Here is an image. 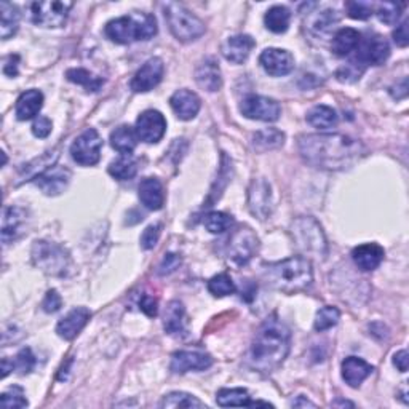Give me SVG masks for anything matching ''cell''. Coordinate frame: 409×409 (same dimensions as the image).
I'll list each match as a JSON object with an SVG mask.
<instances>
[{"label": "cell", "instance_id": "f1b7e54d", "mask_svg": "<svg viewBox=\"0 0 409 409\" xmlns=\"http://www.w3.org/2000/svg\"><path fill=\"white\" fill-rule=\"evenodd\" d=\"M138 139L136 129L128 125H122L110 133V146L117 152H120L122 156H129L134 151L136 144H138Z\"/></svg>", "mask_w": 409, "mask_h": 409}, {"label": "cell", "instance_id": "44dd1931", "mask_svg": "<svg viewBox=\"0 0 409 409\" xmlns=\"http://www.w3.org/2000/svg\"><path fill=\"white\" fill-rule=\"evenodd\" d=\"M195 80L198 86H202L203 90H207L209 93L218 91L222 85L221 79V71L219 64L216 58L208 57L204 58L200 64H198L195 71Z\"/></svg>", "mask_w": 409, "mask_h": 409}, {"label": "cell", "instance_id": "6f0895ef", "mask_svg": "<svg viewBox=\"0 0 409 409\" xmlns=\"http://www.w3.org/2000/svg\"><path fill=\"white\" fill-rule=\"evenodd\" d=\"M13 368H15L13 362H10L8 358H4L2 360V377H7L10 371H13Z\"/></svg>", "mask_w": 409, "mask_h": 409}, {"label": "cell", "instance_id": "ab89813d", "mask_svg": "<svg viewBox=\"0 0 409 409\" xmlns=\"http://www.w3.org/2000/svg\"><path fill=\"white\" fill-rule=\"evenodd\" d=\"M232 216H229L222 212H212L203 218V224L212 234H222L231 229L232 226Z\"/></svg>", "mask_w": 409, "mask_h": 409}, {"label": "cell", "instance_id": "7c38bea8", "mask_svg": "<svg viewBox=\"0 0 409 409\" xmlns=\"http://www.w3.org/2000/svg\"><path fill=\"white\" fill-rule=\"evenodd\" d=\"M357 48V61L363 66H381L386 63L390 57L388 43L379 34H369L364 37V39H360V43H358Z\"/></svg>", "mask_w": 409, "mask_h": 409}, {"label": "cell", "instance_id": "c3c4849f", "mask_svg": "<svg viewBox=\"0 0 409 409\" xmlns=\"http://www.w3.org/2000/svg\"><path fill=\"white\" fill-rule=\"evenodd\" d=\"M160 229H162L160 224H152L146 227V231L141 235V246L144 248V250H152V248L157 245L160 238Z\"/></svg>", "mask_w": 409, "mask_h": 409}, {"label": "cell", "instance_id": "6da1fadb", "mask_svg": "<svg viewBox=\"0 0 409 409\" xmlns=\"http://www.w3.org/2000/svg\"><path fill=\"white\" fill-rule=\"evenodd\" d=\"M304 162L320 170L339 171L350 168L364 156L360 141L345 134H304L297 142Z\"/></svg>", "mask_w": 409, "mask_h": 409}, {"label": "cell", "instance_id": "f5cc1de1", "mask_svg": "<svg viewBox=\"0 0 409 409\" xmlns=\"http://www.w3.org/2000/svg\"><path fill=\"white\" fill-rule=\"evenodd\" d=\"M139 307H141V311L144 312L146 315H149V317H156L157 315V311H159V302L156 297H152V296H149V294H144L141 297V301H139Z\"/></svg>", "mask_w": 409, "mask_h": 409}, {"label": "cell", "instance_id": "74e56055", "mask_svg": "<svg viewBox=\"0 0 409 409\" xmlns=\"http://www.w3.org/2000/svg\"><path fill=\"white\" fill-rule=\"evenodd\" d=\"M162 408H207L203 401H200L197 396L185 393V392H171L163 396V400L160 401Z\"/></svg>", "mask_w": 409, "mask_h": 409}, {"label": "cell", "instance_id": "1f68e13d", "mask_svg": "<svg viewBox=\"0 0 409 409\" xmlns=\"http://www.w3.org/2000/svg\"><path fill=\"white\" fill-rule=\"evenodd\" d=\"M184 325H185V311L183 302L171 301L168 306H166L163 317L165 331L168 334H179L184 331Z\"/></svg>", "mask_w": 409, "mask_h": 409}, {"label": "cell", "instance_id": "4fadbf2b", "mask_svg": "<svg viewBox=\"0 0 409 409\" xmlns=\"http://www.w3.org/2000/svg\"><path fill=\"white\" fill-rule=\"evenodd\" d=\"M248 207H250L251 214L263 221L272 214V208H274L272 189L264 178L253 179L250 189H248Z\"/></svg>", "mask_w": 409, "mask_h": 409}, {"label": "cell", "instance_id": "680465c9", "mask_svg": "<svg viewBox=\"0 0 409 409\" xmlns=\"http://www.w3.org/2000/svg\"><path fill=\"white\" fill-rule=\"evenodd\" d=\"M291 406H294V408H302V406H304V408H307V406L315 408L317 405H315V403H312V401H309V400H304L302 396H299V398L291 403Z\"/></svg>", "mask_w": 409, "mask_h": 409}, {"label": "cell", "instance_id": "b9f144b4", "mask_svg": "<svg viewBox=\"0 0 409 409\" xmlns=\"http://www.w3.org/2000/svg\"><path fill=\"white\" fill-rule=\"evenodd\" d=\"M208 291L216 297H224L234 294L237 288H235V283L231 277L227 274H219L208 282Z\"/></svg>", "mask_w": 409, "mask_h": 409}, {"label": "cell", "instance_id": "8d00e7d4", "mask_svg": "<svg viewBox=\"0 0 409 409\" xmlns=\"http://www.w3.org/2000/svg\"><path fill=\"white\" fill-rule=\"evenodd\" d=\"M216 401L222 408L250 406V393L245 388H221L216 395Z\"/></svg>", "mask_w": 409, "mask_h": 409}, {"label": "cell", "instance_id": "9c48e42d", "mask_svg": "<svg viewBox=\"0 0 409 409\" xmlns=\"http://www.w3.org/2000/svg\"><path fill=\"white\" fill-rule=\"evenodd\" d=\"M259 250V238L250 227H238L229 238V259L237 265H246L256 256Z\"/></svg>", "mask_w": 409, "mask_h": 409}, {"label": "cell", "instance_id": "d590c367", "mask_svg": "<svg viewBox=\"0 0 409 409\" xmlns=\"http://www.w3.org/2000/svg\"><path fill=\"white\" fill-rule=\"evenodd\" d=\"M138 173V162L132 156H122L109 165V175L117 181H128Z\"/></svg>", "mask_w": 409, "mask_h": 409}, {"label": "cell", "instance_id": "8992f818", "mask_svg": "<svg viewBox=\"0 0 409 409\" xmlns=\"http://www.w3.org/2000/svg\"><path fill=\"white\" fill-rule=\"evenodd\" d=\"M165 18L168 21L170 30L178 40L194 42L204 34V23L197 18L192 11L179 4H165L163 5Z\"/></svg>", "mask_w": 409, "mask_h": 409}, {"label": "cell", "instance_id": "816d5d0a", "mask_svg": "<svg viewBox=\"0 0 409 409\" xmlns=\"http://www.w3.org/2000/svg\"><path fill=\"white\" fill-rule=\"evenodd\" d=\"M179 264H181V259H179L178 254H166V256L163 258L162 264H160V267H159V274L160 275H168L179 267Z\"/></svg>", "mask_w": 409, "mask_h": 409}, {"label": "cell", "instance_id": "836d02e7", "mask_svg": "<svg viewBox=\"0 0 409 409\" xmlns=\"http://www.w3.org/2000/svg\"><path fill=\"white\" fill-rule=\"evenodd\" d=\"M291 21V13L287 7H282V5H275L267 10V13L264 16L265 28L275 34H283L287 33L289 28Z\"/></svg>", "mask_w": 409, "mask_h": 409}, {"label": "cell", "instance_id": "bcb514c9", "mask_svg": "<svg viewBox=\"0 0 409 409\" xmlns=\"http://www.w3.org/2000/svg\"><path fill=\"white\" fill-rule=\"evenodd\" d=\"M345 10H347V15L353 20H368V18L373 15L374 7L368 2H347L345 4Z\"/></svg>", "mask_w": 409, "mask_h": 409}, {"label": "cell", "instance_id": "f6af8a7d", "mask_svg": "<svg viewBox=\"0 0 409 409\" xmlns=\"http://www.w3.org/2000/svg\"><path fill=\"white\" fill-rule=\"evenodd\" d=\"M363 71H364V66L362 63L357 64V61H350V63H347L345 66L339 67V71L336 72V77L339 82H342V83H353L360 79Z\"/></svg>", "mask_w": 409, "mask_h": 409}, {"label": "cell", "instance_id": "f546056e", "mask_svg": "<svg viewBox=\"0 0 409 409\" xmlns=\"http://www.w3.org/2000/svg\"><path fill=\"white\" fill-rule=\"evenodd\" d=\"M284 144V133L277 128H265L259 129L253 136V147L258 152H267L274 149L282 147Z\"/></svg>", "mask_w": 409, "mask_h": 409}, {"label": "cell", "instance_id": "e575fe53", "mask_svg": "<svg viewBox=\"0 0 409 409\" xmlns=\"http://www.w3.org/2000/svg\"><path fill=\"white\" fill-rule=\"evenodd\" d=\"M307 122L311 123L313 128L328 129L336 127L338 114L336 110L330 106H315L307 114Z\"/></svg>", "mask_w": 409, "mask_h": 409}, {"label": "cell", "instance_id": "4316f807", "mask_svg": "<svg viewBox=\"0 0 409 409\" xmlns=\"http://www.w3.org/2000/svg\"><path fill=\"white\" fill-rule=\"evenodd\" d=\"M43 106V95L39 90H28L18 98L15 114L18 120H30L34 117L39 115L40 109Z\"/></svg>", "mask_w": 409, "mask_h": 409}, {"label": "cell", "instance_id": "484cf974", "mask_svg": "<svg viewBox=\"0 0 409 409\" xmlns=\"http://www.w3.org/2000/svg\"><path fill=\"white\" fill-rule=\"evenodd\" d=\"M339 20L340 18L336 10H323L309 18L307 28L312 35L320 37V39H328L336 29Z\"/></svg>", "mask_w": 409, "mask_h": 409}, {"label": "cell", "instance_id": "d6a6232c", "mask_svg": "<svg viewBox=\"0 0 409 409\" xmlns=\"http://www.w3.org/2000/svg\"><path fill=\"white\" fill-rule=\"evenodd\" d=\"M24 222V212L21 208L10 207L5 209L2 219V240L4 243H8L10 240H15L16 234L20 232V227Z\"/></svg>", "mask_w": 409, "mask_h": 409}, {"label": "cell", "instance_id": "4dcf8cb0", "mask_svg": "<svg viewBox=\"0 0 409 409\" xmlns=\"http://www.w3.org/2000/svg\"><path fill=\"white\" fill-rule=\"evenodd\" d=\"M0 13H2V21H0V35H2L4 40H7L11 35L16 34L18 26H20L21 13L16 5L10 2L0 4Z\"/></svg>", "mask_w": 409, "mask_h": 409}, {"label": "cell", "instance_id": "5b68a950", "mask_svg": "<svg viewBox=\"0 0 409 409\" xmlns=\"http://www.w3.org/2000/svg\"><path fill=\"white\" fill-rule=\"evenodd\" d=\"M291 235L297 250L304 254H312L318 259H325L328 254V243L323 231L313 218H299L291 226Z\"/></svg>", "mask_w": 409, "mask_h": 409}, {"label": "cell", "instance_id": "d6986e66", "mask_svg": "<svg viewBox=\"0 0 409 409\" xmlns=\"http://www.w3.org/2000/svg\"><path fill=\"white\" fill-rule=\"evenodd\" d=\"M170 106L178 119L192 120L202 108V101L194 91L179 90L170 99Z\"/></svg>", "mask_w": 409, "mask_h": 409}, {"label": "cell", "instance_id": "83f0119b", "mask_svg": "<svg viewBox=\"0 0 409 409\" xmlns=\"http://www.w3.org/2000/svg\"><path fill=\"white\" fill-rule=\"evenodd\" d=\"M358 43H360V34H358V30L353 28H342L334 34L331 48L336 57L344 58L349 57L353 50H357Z\"/></svg>", "mask_w": 409, "mask_h": 409}, {"label": "cell", "instance_id": "91938a15", "mask_svg": "<svg viewBox=\"0 0 409 409\" xmlns=\"http://www.w3.org/2000/svg\"><path fill=\"white\" fill-rule=\"evenodd\" d=\"M333 406H353V403H349V401H336V403H333Z\"/></svg>", "mask_w": 409, "mask_h": 409}, {"label": "cell", "instance_id": "ee69618b", "mask_svg": "<svg viewBox=\"0 0 409 409\" xmlns=\"http://www.w3.org/2000/svg\"><path fill=\"white\" fill-rule=\"evenodd\" d=\"M0 406L5 409L11 408H26L28 400L21 387H11L7 392H4L0 396Z\"/></svg>", "mask_w": 409, "mask_h": 409}, {"label": "cell", "instance_id": "603a6c76", "mask_svg": "<svg viewBox=\"0 0 409 409\" xmlns=\"http://www.w3.org/2000/svg\"><path fill=\"white\" fill-rule=\"evenodd\" d=\"M254 47V40L253 37L246 35V34H240V35H234L231 39H227L222 45V54L227 61L235 64H241L246 58L250 57L251 50Z\"/></svg>", "mask_w": 409, "mask_h": 409}, {"label": "cell", "instance_id": "8fae6325", "mask_svg": "<svg viewBox=\"0 0 409 409\" xmlns=\"http://www.w3.org/2000/svg\"><path fill=\"white\" fill-rule=\"evenodd\" d=\"M240 110L246 119L259 122H275L278 120V117H280L282 113L280 104H278L275 99L258 95L245 98L243 101H241Z\"/></svg>", "mask_w": 409, "mask_h": 409}, {"label": "cell", "instance_id": "277c9868", "mask_svg": "<svg viewBox=\"0 0 409 409\" xmlns=\"http://www.w3.org/2000/svg\"><path fill=\"white\" fill-rule=\"evenodd\" d=\"M104 33L113 42L127 45L132 42L152 39L157 34V21L149 13H133L109 21Z\"/></svg>", "mask_w": 409, "mask_h": 409}, {"label": "cell", "instance_id": "cb8c5ba5", "mask_svg": "<svg viewBox=\"0 0 409 409\" xmlns=\"http://www.w3.org/2000/svg\"><path fill=\"white\" fill-rule=\"evenodd\" d=\"M139 200L151 212L162 209L165 203L163 185L157 178H146L139 184Z\"/></svg>", "mask_w": 409, "mask_h": 409}, {"label": "cell", "instance_id": "f907efd6", "mask_svg": "<svg viewBox=\"0 0 409 409\" xmlns=\"http://www.w3.org/2000/svg\"><path fill=\"white\" fill-rule=\"evenodd\" d=\"M52 120L45 115H39L33 123V133L37 138H47V136L52 133Z\"/></svg>", "mask_w": 409, "mask_h": 409}, {"label": "cell", "instance_id": "7bdbcfd3", "mask_svg": "<svg viewBox=\"0 0 409 409\" xmlns=\"http://www.w3.org/2000/svg\"><path fill=\"white\" fill-rule=\"evenodd\" d=\"M406 7V4H395V2H384L377 5L376 15L382 23L386 24H395L401 16L403 8Z\"/></svg>", "mask_w": 409, "mask_h": 409}, {"label": "cell", "instance_id": "db71d44e", "mask_svg": "<svg viewBox=\"0 0 409 409\" xmlns=\"http://www.w3.org/2000/svg\"><path fill=\"white\" fill-rule=\"evenodd\" d=\"M393 40L398 47H408L409 43V33H408V20L403 21L400 26H396L395 33H393Z\"/></svg>", "mask_w": 409, "mask_h": 409}, {"label": "cell", "instance_id": "681fc988", "mask_svg": "<svg viewBox=\"0 0 409 409\" xmlns=\"http://www.w3.org/2000/svg\"><path fill=\"white\" fill-rule=\"evenodd\" d=\"M61 306H63V299H61L58 291L50 289L45 296V299H43V302H42L43 311H45L47 313H54V312L59 311Z\"/></svg>", "mask_w": 409, "mask_h": 409}, {"label": "cell", "instance_id": "2e32d148", "mask_svg": "<svg viewBox=\"0 0 409 409\" xmlns=\"http://www.w3.org/2000/svg\"><path fill=\"white\" fill-rule=\"evenodd\" d=\"M259 63L272 77L287 76L294 69L293 54L282 48H265L259 57Z\"/></svg>", "mask_w": 409, "mask_h": 409}, {"label": "cell", "instance_id": "9f6ffc18", "mask_svg": "<svg viewBox=\"0 0 409 409\" xmlns=\"http://www.w3.org/2000/svg\"><path fill=\"white\" fill-rule=\"evenodd\" d=\"M408 362H409V358H408L406 350H400V352L395 353L393 364L401 371V373H406L408 371Z\"/></svg>", "mask_w": 409, "mask_h": 409}, {"label": "cell", "instance_id": "ffe728a7", "mask_svg": "<svg viewBox=\"0 0 409 409\" xmlns=\"http://www.w3.org/2000/svg\"><path fill=\"white\" fill-rule=\"evenodd\" d=\"M384 248L377 243H364L352 251V259L355 265L363 272L377 269L384 261Z\"/></svg>", "mask_w": 409, "mask_h": 409}, {"label": "cell", "instance_id": "e0dca14e", "mask_svg": "<svg viewBox=\"0 0 409 409\" xmlns=\"http://www.w3.org/2000/svg\"><path fill=\"white\" fill-rule=\"evenodd\" d=\"M213 364V358L204 352L183 350L176 352L171 358L170 368L175 374H184L189 371H204Z\"/></svg>", "mask_w": 409, "mask_h": 409}, {"label": "cell", "instance_id": "ac0fdd59", "mask_svg": "<svg viewBox=\"0 0 409 409\" xmlns=\"http://www.w3.org/2000/svg\"><path fill=\"white\" fill-rule=\"evenodd\" d=\"M71 181V171L63 166H50L47 171H42L35 178V184L47 195H58L64 192Z\"/></svg>", "mask_w": 409, "mask_h": 409}, {"label": "cell", "instance_id": "f35d334b", "mask_svg": "<svg viewBox=\"0 0 409 409\" xmlns=\"http://www.w3.org/2000/svg\"><path fill=\"white\" fill-rule=\"evenodd\" d=\"M66 77H67V80H71L72 83L85 86L86 91H98L104 83V80L101 77H96L95 74H91L90 71H86V69H80V67L79 69L67 71Z\"/></svg>", "mask_w": 409, "mask_h": 409}, {"label": "cell", "instance_id": "52a82bcc", "mask_svg": "<svg viewBox=\"0 0 409 409\" xmlns=\"http://www.w3.org/2000/svg\"><path fill=\"white\" fill-rule=\"evenodd\" d=\"M33 261L48 275H64L69 269L71 259L63 246L40 240L34 243Z\"/></svg>", "mask_w": 409, "mask_h": 409}, {"label": "cell", "instance_id": "ba28073f", "mask_svg": "<svg viewBox=\"0 0 409 409\" xmlns=\"http://www.w3.org/2000/svg\"><path fill=\"white\" fill-rule=\"evenodd\" d=\"M72 2L50 0V2H33L28 5L30 21L42 28H61L67 21Z\"/></svg>", "mask_w": 409, "mask_h": 409}, {"label": "cell", "instance_id": "11a10c76", "mask_svg": "<svg viewBox=\"0 0 409 409\" xmlns=\"http://www.w3.org/2000/svg\"><path fill=\"white\" fill-rule=\"evenodd\" d=\"M18 63H20V58L16 54H11L7 58L4 64V74L8 77H16L18 76Z\"/></svg>", "mask_w": 409, "mask_h": 409}, {"label": "cell", "instance_id": "7dc6e473", "mask_svg": "<svg viewBox=\"0 0 409 409\" xmlns=\"http://www.w3.org/2000/svg\"><path fill=\"white\" fill-rule=\"evenodd\" d=\"M15 369L20 371L21 374H29L35 367V357L30 349H23L15 358Z\"/></svg>", "mask_w": 409, "mask_h": 409}, {"label": "cell", "instance_id": "7402d4cb", "mask_svg": "<svg viewBox=\"0 0 409 409\" xmlns=\"http://www.w3.org/2000/svg\"><path fill=\"white\" fill-rule=\"evenodd\" d=\"M91 313L86 307H77L71 311L66 317L59 321L57 326V333L59 338L66 340H72L77 334L83 330L86 321L90 320Z\"/></svg>", "mask_w": 409, "mask_h": 409}, {"label": "cell", "instance_id": "7a4b0ae2", "mask_svg": "<svg viewBox=\"0 0 409 409\" xmlns=\"http://www.w3.org/2000/svg\"><path fill=\"white\" fill-rule=\"evenodd\" d=\"M291 333L287 325L272 317L259 326L250 349V367L259 373H272L288 357Z\"/></svg>", "mask_w": 409, "mask_h": 409}, {"label": "cell", "instance_id": "d4e9b609", "mask_svg": "<svg viewBox=\"0 0 409 409\" xmlns=\"http://www.w3.org/2000/svg\"><path fill=\"white\" fill-rule=\"evenodd\" d=\"M373 371L374 368L369 363L362 360V358L349 357L342 362V379L353 388L360 387L363 381L368 379Z\"/></svg>", "mask_w": 409, "mask_h": 409}, {"label": "cell", "instance_id": "3957f363", "mask_svg": "<svg viewBox=\"0 0 409 409\" xmlns=\"http://www.w3.org/2000/svg\"><path fill=\"white\" fill-rule=\"evenodd\" d=\"M264 278L283 293H296L311 287L313 282L312 263L307 258L294 256L264 267Z\"/></svg>", "mask_w": 409, "mask_h": 409}, {"label": "cell", "instance_id": "30bf717a", "mask_svg": "<svg viewBox=\"0 0 409 409\" xmlns=\"http://www.w3.org/2000/svg\"><path fill=\"white\" fill-rule=\"evenodd\" d=\"M101 147L103 139L98 134L96 129L88 128L72 142L71 156L74 162H77L82 166H93L101 159Z\"/></svg>", "mask_w": 409, "mask_h": 409}, {"label": "cell", "instance_id": "60d3db41", "mask_svg": "<svg viewBox=\"0 0 409 409\" xmlns=\"http://www.w3.org/2000/svg\"><path fill=\"white\" fill-rule=\"evenodd\" d=\"M339 318H340V312L338 311V309L331 307V306H326L323 309H320V311L317 312L313 328L320 333L328 331V330H331L333 326H336L339 323Z\"/></svg>", "mask_w": 409, "mask_h": 409}, {"label": "cell", "instance_id": "5bb4252c", "mask_svg": "<svg viewBox=\"0 0 409 409\" xmlns=\"http://www.w3.org/2000/svg\"><path fill=\"white\" fill-rule=\"evenodd\" d=\"M136 134L147 144H157L166 132V120L159 110H144L136 120Z\"/></svg>", "mask_w": 409, "mask_h": 409}, {"label": "cell", "instance_id": "9a60e30c", "mask_svg": "<svg viewBox=\"0 0 409 409\" xmlns=\"http://www.w3.org/2000/svg\"><path fill=\"white\" fill-rule=\"evenodd\" d=\"M165 72L163 61L160 58H151L142 64L141 69L134 74L132 79V90L134 93H147L156 88V86L162 82Z\"/></svg>", "mask_w": 409, "mask_h": 409}]
</instances>
